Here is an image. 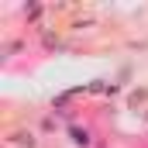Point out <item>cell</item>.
<instances>
[{"label": "cell", "instance_id": "1", "mask_svg": "<svg viewBox=\"0 0 148 148\" xmlns=\"http://www.w3.org/2000/svg\"><path fill=\"white\" fill-rule=\"evenodd\" d=\"M10 145H17V148H35V134L17 131V134H10Z\"/></svg>", "mask_w": 148, "mask_h": 148}, {"label": "cell", "instance_id": "2", "mask_svg": "<svg viewBox=\"0 0 148 148\" xmlns=\"http://www.w3.org/2000/svg\"><path fill=\"white\" fill-rule=\"evenodd\" d=\"M73 141L86 148V145H90V131H79V127H73Z\"/></svg>", "mask_w": 148, "mask_h": 148}]
</instances>
